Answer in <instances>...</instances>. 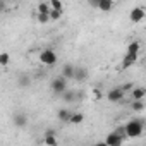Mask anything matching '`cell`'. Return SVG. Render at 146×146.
Returning a JSON list of instances; mask_svg holds the SVG:
<instances>
[{
	"mask_svg": "<svg viewBox=\"0 0 146 146\" xmlns=\"http://www.w3.org/2000/svg\"><path fill=\"white\" fill-rule=\"evenodd\" d=\"M144 129V122L141 119H132L125 124V136L127 137H139L143 134Z\"/></svg>",
	"mask_w": 146,
	"mask_h": 146,
	"instance_id": "obj_1",
	"label": "cell"
},
{
	"mask_svg": "<svg viewBox=\"0 0 146 146\" xmlns=\"http://www.w3.org/2000/svg\"><path fill=\"white\" fill-rule=\"evenodd\" d=\"M57 60H58V57H57L55 50H52V48H45V50L40 53V62H41L43 65H55Z\"/></svg>",
	"mask_w": 146,
	"mask_h": 146,
	"instance_id": "obj_2",
	"label": "cell"
},
{
	"mask_svg": "<svg viewBox=\"0 0 146 146\" xmlns=\"http://www.w3.org/2000/svg\"><path fill=\"white\" fill-rule=\"evenodd\" d=\"M65 90H67V79L64 76H58V78L52 79V91L55 95H62Z\"/></svg>",
	"mask_w": 146,
	"mask_h": 146,
	"instance_id": "obj_3",
	"label": "cell"
},
{
	"mask_svg": "<svg viewBox=\"0 0 146 146\" xmlns=\"http://www.w3.org/2000/svg\"><path fill=\"white\" fill-rule=\"evenodd\" d=\"M144 17H146V11H144L143 7H134V9L129 12V21H131V23H134V24L141 23Z\"/></svg>",
	"mask_w": 146,
	"mask_h": 146,
	"instance_id": "obj_4",
	"label": "cell"
},
{
	"mask_svg": "<svg viewBox=\"0 0 146 146\" xmlns=\"http://www.w3.org/2000/svg\"><path fill=\"white\" fill-rule=\"evenodd\" d=\"M124 95H125V91L119 86V88H112V90L107 93V98H108V102L117 103V102H122V100H124Z\"/></svg>",
	"mask_w": 146,
	"mask_h": 146,
	"instance_id": "obj_5",
	"label": "cell"
},
{
	"mask_svg": "<svg viewBox=\"0 0 146 146\" xmlns=\"http://www.w3.org/2000/svg\"><path fill=\"white\" fill-rule=\"evenodd\" d=\"M124 137H125V136H122V134H119L117 131H113V132H110V134L107 136L105 144H108V146H120V144L124 143Z\"/></svg>",
	"mask_w": 146,
	"mask_h": 146,
	"instance_id": "obj_6",
	"label": "cell"
},
{
	"mask_svg": "<svg viewBox=\"0 0 146 146\" xmlns=\"http://www.w3.org/2000/svg\"><path fill=\"white\" fill-rule=\"evenodd\" d=\"M12 120H14V125L19 127V129H23V127L28 125V115H26L24 112H17V113H14Z\"/></svg>",
	"mask_w": 146,
	"mask_h": 146,
	"instance_id": "obj_7",
	"label": "cell"
},
{
	"mask_svg": "<svg viewBox=\"0 0 146 146\" xmlns=\"http://www.w3.org/2000/svg\"><path fill=\"white\" fill-rule=\"evenodd\" d=\"M137 57H139V53H125L122 58V69H129L131 65H134L137 62Z\"/></svg>",
	"mask_w": 146,
	"mask_h": 146,
	"instance_id": "obj_8",
	"label": "cell"
},
{
	"mask_svg": "<svg viewBox=\"0 0 146 146\" xmlns=\"http://www.w3.org/2000/svg\"><path fill=\"white\" fill-rule=\"evenodd\" d=\"M74 74H76V65L74 64H65L62 67V76L65 79H74Z\"/></svg>",
	"mask_w": 146,
	"mask_h": 146,
	"instance_id": "obj_9",
	"label": "cell"
},
{
	"mask_svg": "<svg viewBox=\"0 0 146 146\" xmlns=\"http://www.w3.org/2000/svg\"><path fill=\"white\" fill-rule=\"evenodd\" d=\"M86 79H88V69H86V67H76L74 81H78V83H84Z\"/></svg>",
	"mask_w": 146,
	"mask_h": 146,
	"instance_id": "obj_10",
	"label": "cell"
},
{
	"mask_svg": "<svg viewBox=\"0 0 146 146\" xmlns=\"http://www.w3.org/2000/svg\"><path fill=\"white\" fill-rule=\"evenodd\" d=\"M72 110H69V108H60L58 112H57V119L60 120V122H70V117H72Z\"/></svg>",
	"mask_w": 146,
	"mask_h": 146,
	"instance_id": "obj_11",
	"label": "cell"
},
{
	"mask_svg": "<svg viewBox=\"0 0 146 146\" xmlns=\"http://www.w3.org/2000/svg\"><path fill=\"white\" fill-rule=\"evenodd\" d=\"M113 0H100L98 2V5H96V9L98 11H102V12H110L112 9H113Z\"/></svg>",
	"mask_w": 146,
	"mask_h": 146,
	"instance_id": "obj_12",
	"label": "cell"
},
{
	"mask_svg": "<svg viewBox=\"0 0 146 146\" xmlns=\"http://www.w3.org/2000/svg\"><path fill=\"white\" fill-rule=\"evenodd\" d=\"M131 96H132V100H143V98L146 96V88H143V86H134V90L131 91Z\"/></svg>",
	"mask_w": 146,
	"mask_h": 146,
	"instance_id": "obj_13",
	"label": "cell"
},
{
	"mask_svg": "<svg viewBox=\"0 0 146 146\" xmlns=\"http://www.w3.org/2000/svg\"><path fill=\"white\" fill-rule=\"evenodd\" d=\"M60 96H62V100L67 102V103H72V102H76V100H78V93H76V91H72V90H69V91L65 90Z\"/></svg>",
	"mask_w": 146,
	"mask_h": 146,
	"instance_id": "obj_14",
	"label": "cell"
},
{
	"mask_svg": "<svg viewBox=\"0 0 146 146\" xmlns=\"http://www.w3.org/2000/svg\"><path fill=\"white\" fill-rule=\"evenodd\" d=\"M146 108V103L143 102V100H134L132 103H131V110L132 112H143Z\"/></svg>",
	"mask_w": 146,
	"mask_h": 146,
	"instance_id": "obj_15",
	"label": "cell"
},
{
	"mask_svg": "<svg viewBox=\"0 0 146 146\" xmlns=\"http://www.w3.org/2000/svg\"><path fill=\"white\" fill-rule=\"evenodd\" d=\"M50 12H52L50 2H41V4H38V14H50Z\"/></svg>",
	"mask_w": 146,
	"mask_h": 146,
	"instance_id": "obj_16",
	"label": "cell"
},
{
	"mask_svg": "<svg viewBox=\"0 0 146 146\" xmlns=\"http://www.w3.org/2000/svg\"><path fill=\"white\" fill-rule=\"evenodd\" d=\"M83 120H84V115L81 113V112H76V113H72V117H70V124H83Z\"/></svg>",
	"mask_w": 146,
	"mask_h": 146,
	"instance_id": "obj_17",
	"label": "cell"
},
{
	"mask_svg": "<svg viewBox=\"0 0 146 146\" xmlns=\"http://www.w3.org/2000/svg\"><path fill=\"white\" fill-rule=\"evenodd\" d=\"M17 83H19V86H21V88H28V86L31 84V79H29V76L21 74V76H19V79H17Z\"/></svg>",
	"mask_w": 146,
	"mask_h": 146,
	"instance_id": "obj_18",
	"label": "cell"
},
{
	"mask_svg": "<svg viewBox=\"0 0 146 146\" xmlns=\"http://www.w3.org/2000/svg\"><path fill=\"white\" fill-rule=\"evenodd\" d=\"M43 143L45 144H50V146H57V137H55V134H45V137H43Z\"/></svg>",
	"mask_w": 146,
	"mask_h": 146,
	"instance_id": "obj_19",
	"label": "cell"
},
{
	"mask_svg": "<svg viewBox=\"0 0 146 146\" xmlns=\"http://www.w3.org/2000/svg\"><path fill=\"white\" fill-rule=\"evenodd\" d=\"M139 50H141L139 41H132V43H129V46H127V53H139Z\"/></svg>",
	"mask_w": 146,
	"mask_h": 146,
	"instance_id": "obj_20",
	"label": "cell"
},
{
	"mask_svg": "<svg viewBox=\"0 0 146 146\" xmlns=\"http://www.w3.org/2000/svg\"><path fill=\"white\" fill-rule=\"evenodd\" d=\"M9 62H11V55L7 53V52H2L0 53V65H9Z\"/></svg>",
	"mask_w": 146,
	"mask_h": 146,
	"instance_id": "obj_21",
	"label": "cell"
},
{
	"mask_svg": "<svg viewBox=\"0 0 146 146\" xmlns=\"http://www.w3.org/2000/svg\"><path fill=\"white\" fill-rule=\"evenodd\" d=\"M50 21H52L50 14H38V23H41V24H48Z\"/></svg>",
	"mask_w": 146,
	"mask_h": 146,
	"instance_id": "obj_22",
	"label": "cell"
},
{
	"mask_svg": "<svg viewBox=\"0 0 146 146\" xmlns=\"http://www.w3.org/2000/svg\"><path fill=\"white\" fill-rule=\"evenodd\" d=\"M50 17H52V21H58V19L62 17V11L52 9V12H50Z\"/></svg>",
	"mask_w": 146,
	"mask_h": 146,
	"instance_id": "obj_23",
	"label": "cell"
},
{
	"mask_svg": "<svg viewBox=\"0 0 146 146\" xmlns=\"http://www.w3.org/2000/svg\"><path fill=\"white\" fill-rule=\"evenodd\" d=\"M50 5H52V9H57V11H62L64 9V5H62L60 0H50Z\"/></svg>",
	"mask_w": 146,
	"mask_h": 146,
	"instance_id": "obj_24",
	"label": "cell"
},
{
	"mask_svg": "<svg viewBox=\"0 0 146 146\" xmlns=\"http://www.w3.org/2000/svg\"><path fill=\"white\" fill-rule=\"evenodd\" d=\"M120 88H122L124 91H132V90H134V84H132V83H125V84H122Z\"/></svg>",
	"mask_w": 146,
	"mask_h": 146,
	"instance_id": "obj_25",
	"label": "cell"
},
{
	"mask_svg": "<svg viewBox=\"0 0 146 146\" xmlns=\"http://www.w3.org/2000/svg\"><path fill=\"white\" fill-rule=\"evenodd\" d=\"M93 95H95V98H96V100H98V98H102V91H100V90H95V91H93Z\"/></svg>",
	"mask_w": 146,
	"mask_h": 146,
	"instance_id": "obj_26",
	"label": "cell"
},
{
	"mask_svg": "<svg viewBox=\"0 0 146 146\" xmlns=\"http://www.w3.org/2000/svg\"><path fill=\"white\" fill-rule=\"evenodd\" d=\"M88 2H90V5H93V7L96 9V5H98V2H100V0H88Z\"/></svg>",
	"mask_w": 146,
	"mask_h": 146,
	"instance_id": "obj_27",
	"label": "cell"
}]
</instances>
